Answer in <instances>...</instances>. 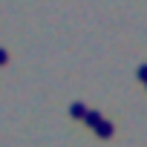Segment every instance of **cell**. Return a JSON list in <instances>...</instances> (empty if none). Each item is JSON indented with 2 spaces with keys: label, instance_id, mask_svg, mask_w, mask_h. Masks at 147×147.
<instances>
[{
  "label": "cell",
  "instance_id": "5",
  "mask_svg": "<svg viewBox=\"0 0 147 147\" xmlns=\"http://www.w3.org/2000/svg\"><path fill=\"white\" fill-rule=\"evenodd\" d=\"M138 81H147V66H138Z\"/></svg>",
  "mask_w": 147,
  "mask_h": 147
},
{
  "label": "cell",
  "instance_id": "1",
  "mask_svg": "<svg viewBox=\"0 0 147 147\" xmlns=\"http://www.w3.org/2000/svg\"><path fill=\"white\" fill-rule=\"evenodd\" d=\"M92 133H95L98 138H104V141H107V138H113V136H115V127H113L110 121H101V124H98Z\"/></svg>",
  "mask_w": 147,
  "mask_h": 147
},
{
  "label": "cell",
  "instance_id": "3",
  "mask_svg": "<svg viewBox=\"0 0 147 147\" xmlns=\"http://www.w3.org/2000/svg\"><path fill=\"white\" fill-rule=\"evenodd\" d=\"M69 115H72V118H78V121H84V115H87V107H84L81 101H78V104H72V107H69Z\"/></svg>",
  "mask_w": 147,
  "mask_h": 147
},
{
  "label": "cell",
  "instance_id": "4",
  "mask_svg": "<svg viewBox=\"0 0 147 147\" xmlns=\"http://www.w3.org/2000/svg\"><path fill=\"white\" fill-rule=\"evenodd\" d=\"M6 63H9V52L0 46V66H6Z\"/></svg>",
  "mask_w": 147,
  "mask_h": 147
},
{
  "label": "cell",
  "instance_id": "2",
  "mask_svg": "<svg viewBox=\"0 0 147 147\" xmlns=\"http://www.w3.org/2000/svg\"><path fill=\"white\" fill-rule=\"evenodd\" d=\"M101 121H104V115H98L95 110H87V115H84V124H87L90 130H95V127H98Z\"/></svg>",
  "mask_w": 147,
  "mask_h": 147
}]
</instances>
